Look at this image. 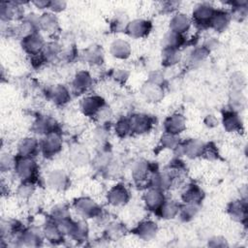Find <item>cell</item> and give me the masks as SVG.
I'll return each instance as SVG.
<instances>
[{
	"label": "cell",
	"mask_w": 248,
	"mask_h": 248,
	"mask_svg": "<svg viewBox=\"0 0 248 248\" xmlns=\"http://www.w3.org/2000/svg\"><path fill=\"white\" fill-rule=\"evenodd\" d=\"M108 130L105 129V127H99L95 130V139L96 140L103 142L106 140V139L108 138Z\"/></svg>",
	"instance_id": "56"
},
{
	"label": "cell",
	"mask_w": 248,
	"mask_h": 248,
	"mask_svg": "<svg viewBox=\"0 0 248 248\" xmlns=\"http://www.w3.org/2000/svg\"><path fill=\"white\" fill-rule=\"evenodd\" d=\"M0 16L4 23L20 18L23 19L21 8L17 2H2L0 5Z\"/></svg>",
	"instance_id": "18"
},
{
	"label": "cell",
	"mask_w": 248,
	"mask_h": 248,
	"mask_svg": "<svg viewBox=\"0 0 248 248\" xmlns=\"http://www.w3.org/2000/svg\"><path fill=\"white\" fill-rule=\"evenodd\" d=\"M69 159L74 166L81 167L87 165L90 160V153L88 152L87 148L79 143L72 145L69 150Z\"/></svg>",
	"instance_id": "20"
},
{
	"label": "cell",
	"mask_w": 248,
	"mask_h": 248,
	"mask_svg": "<svg viewBox=\"0 0 248 248\" xmlns=\"http://www.w3.org/2000/svg\"><path fill=\"white\" fill-rule=\"evenodd\" d=\"M114 132L119 138H126L132 134L131 124L129 117H121L119 118L114 126Z\"/></svg>",
	"instance_id": "44"
},
{
	"label": "cell",
	"mask_w": 248,
	"mask_h": 248,
	"mask_svg": "<svg viewBox=\"0 0 248 248\" xmlns=\"http://www.w3.org/2000/svg\"><path fill=\"white\" fill-rule=\"evenodd\" d=\"M63 145V140L60 133L54 131L45 135L40 142V150L46 158H51L57 155Z\"/></svg>",
	"instance_id": "3"
},
{
	"label": "cell",
	"mask_w": 248,
	"mask_h": 248,
	"mask_svg": "<svg viewBox=\"0 0 248 248\" xmlns=\"http://www.w3.org/2000/svg\"><path fill=\"white\" fill-rule=\"evenodd\" d=\"M46 185L55 191H65L70 186V178L62 170H53L46 176Z\"/></svg>",
	"instance_id": "14"
},
{
	"label": "cell",
	"mask_w": 248,
	"mask_h": 248,
	"mask_svg": "<svg viewBox=\"0 0 248 248\" xmlns=\"http://www.w3.org/2000/svg\"><path fill=\"white\" fill-rule=\"evenodd\" d=\"M46 42L39 32H36L21 39V47L23 51L30 56L42 53L46 46Z\"/></svg>",
	"instance_id": "9"
},
{
	"label": "cell",
	"mask_w": 248,
	"mask_h": 248,
	"mask_svg": "<svg viewBox=\"0 0 248 248\" xmlns=\"http://www.w3.org/2000/svg\"><path fill=\"white\" fill-rule=\"evenodd\" d=\"M89 234L88 225L84 220L74 221L71 232L69 236L73 238L77 242H83L86 241Z\"/></svg>",
	"instance_id": "35"
},
{
	"label": "cell",
	"mask_w": 248,
	"mask_h": 248,
	"mask_svg": "<svg viewBox=\"0 0 248 248\" xmlns=\"http://www.w3.org/2000/svg\"><path fill=\"white\" fill-rule=\"evenodd\" d=\"M93 84V78L87 71H78L72 81V88L76 94L85 93Z\"/></svg>",
	"instance_id": "23"
},
{
	"label": "cell",
	"mask_w": 248,
	"mask_h": 248,
	"mask_svg": "<svg viewBox=\"0 0 248 248\" xmlns=\"http://www.w3.org/2000/svg\"><path fill=\"white\" fill-rule=\"evenodd\" d=\"M180 204L175 201L166 200L160 208L155 212L158 216L165 220H170L178 215Z\"/></svg>",
	"instance_id": "34"
},
{
	"label": "cell",
	"mask_w": 248,
	"mask_h": 248,
	"mask_svg": "<svg viewBox=\"0 0 248 248\" xmlns=\"http://www.w3.org/2000/svg\"><path fill=\"white\" fill-rule=\"evenodd\" d=\"M130 200V192L128 188L122 184L118 183L112 186L107 194V201L112 206H121L126 204Z\"/></svg>",
	"instance_id": "13"
},
{
	"label": "cell",
	"mask_w": 248,
	"mask_h": 248,
	"mask_svg": "<svg viewBox=\"0 0 248 248\" xmlns=\"http://www.w3.org/2000/svg\"><path fill=\"white\" fill-rule=\"evenodd\" d=\"M129 77V73L123 69H115L112 74L111 78L118 83H124Z\"/></svg>",
	"instance_id": "54"
},
{
	"label": "cell",
	"mask_w": 248,
	"mask_h": 248,
	"mask_svg": "<svg viewBox=\"0 0 248 248\" xmlns=\"http://www.w3.org/2000/svg\"><path fill=\"white\" fill-rule=\"evenodd\" d=\"M43 239H45L43 232L36 227L23 229V231L16 236L17 245L26 247H39L42 245Z\"/></svg>",
	"instance_id": "8"
},
{
	"label": "cell",
	"mask_w": 248,
	"mask_h": 248,
	"mask_svg": "<svg viewBox=\"0 0 248 248\" xmlns=\"http://www.w3.org/2000/svg\"><path fill=\"white\" fill-rule=\"evenodd\" d=\"M218 156H219L218 149L214 143L209 142V143L204 144V148H203L202 157H203L204 159L209 160V161H214L218 158Z\"/></svg>",
	"instance_id": "52"
},
{
	"label": "cell",
	"mask_w": 248,
	"mask_h": 248,
	"mask_svg": "<svg viewBox=\"0 0 248 248\" xmlns=\"http://www.w3.org/2000/svg\"><path fill=\"white\" fill-rule=\"evenodd\" d=\"M246 84V78L245 76L240 72H235L232 75L230 78V85L232 88V91H239L245 87Z\"/></svg>",
	"instance_id": "48"
},
{
	"label": "cell",
	"mask_w": 248,
	"mask_h": 248,
	"mask_svg": "<svg viewBox=\"0 0 248 248\" xmlns=\"http://www.w3.org/2000/svg\"><path fill=\"white\" fill-rule=\"evenodd\" d=\"M50 218L56 222H60L71 218L70 208L66 203L55 204L50 210Z\"/></svg>",
	"instance_id": "42"
},
{
	"label": "cell",
	"mask_w": 248,
	"mask_h": 248,
	"mask_svg": "<svg viewBox=\"0 0 248 248\" xmlns=\"http://www.w3.org/2000/svg\"><path fill=\"white\" fill-rule=\"evenodd\" d=\"M129 23V20L127 18V16L123 13H119L114 16L110 22V29L113 32H121L125 31L126 27Z\"/></svg>",
	"instance_id": "46"
},
{
	"label": "cell",
	"mask_w": 248,
	"mask_h": 248,
	"mask_svg": "<svg viewBox=\"0 0 248 248\" xmlns=\"http://www.w3.org/2000/svg\"><path fill=\"white\" fill-rule=\"evenodd\" d=\"M73 205L77 213L83 218H98L102 215L101 206L94 200L88 197H80L76 199Z\"/></svg>",
	"instance_id": "2"
},
{
	"label": "cell",
	"mask_w": 248,
	"mask_h": 248,
	"mask_svg": "<svg viewBox=\"0 0 248 248\" xmlns=\"http://www.w3.org/2000/svg\"><path fill=\"white\" fill-rule=\"evenodd\" d=\"M14 170L21 181H35L38 172V164L34 157L16 155Z\"/></svg>",
	"instance_id": "1"
},
{
	"label": "cell",
	"mask_w": 248,
	"mask_h": 248,
	"mask_svg": "<svg viewBox=\"0 0 248 248\" xmlns=\"http://www.w3.org/2000/svg\"><path fill=\"white\" fill-rule=\"evenodd\" d=\"M200 204L197 203H186L180 204L178 217L182 222H190L192 221L199 213Z\"/></svg>",
	"instance_id": "39"
},
{
	"label": "cell",
	"mask_w": 248,
	"mask_h": 248,
	"mask_svg": "<svg viewBox=\"0 0 248 248\" xmlns=\"http://www.w3.org/2000/svg\"><path fill=\"white\" fill-rule=\"evenodd\" d=\"M49 2L50 1H34V2H32V4L34 6H36V8L42 10V9H46V8L48 9Z\"/></svg>",
	"instance_id": "59"
},
{
	"label": "cell",
	"mask_w": 248,
	"mask_h": 248,
	"mask_svg": "<svg viewBox=\"0 0 248 248\" xmlns=\"http://www.w3.org/2000/svg\"><path fill=\"white\" fill-rule=\"evenodd\" d=\"M204 144L205 143L201 140L189 139L185 141H180L173 152L176 156L184 155L190 159H196L198 157H202Z\"/></svg>",
	"instance_id": "4"
},
{
	"label": "cell",
	"mask_w": 248,
	"mask_h": 248,
	"mask_svg": "<svg viewBox=\"0 0 248 248\" xmlns=\"http://www.w3.org/2000/svg\"><path fill=\"white\" fill-rule=\"evenodd\" d=\"M131 45L123 39H116L109 46V53L116 59H127L131 55Z\"/></svg>",
	"instance_id": "30"
},
{
	"label": "cell",
	"mask_w": 248,
	"mask_h": 248,
	"mask_svg": "<svg viewBox=\"0 0 248 248\" xmlns=\"http://www.w3.org/2000/svg\"><path fill=\"white\" fill-rule=\"evenodd\" d=\"M231 19L232 17H231L230 12L224 11V10H216L210 21L209 27H211L217 32H223L229 26Z\"/></svg>",
	"instance_id": "33"
},
{
	"label": "cell",
	"mask_w": 248,
	"mask_h": 248,
	"mask_svg": "<svg viewBox=\"0 0 248 248\" xmlns=\"http://www.w3.org/2000/svg\"><path fill=\"white\" fill-rule=\"evenodd\" d=\"M182 57L181 51L178 48L164 47L161 54V62L165 67H172L180 62Z\"/></svg>",
	"instance_id": "38"
},
{
	"label": "cell",
	"mask_w": 248,
	"mask_h": 248,
	"mask_svg": "<svg viewBox=\"0 0 248 248\" xmlns=\"http://www.w3.org/2000/svg\"><path fill=\"white\" fill-rule=\"evenodd\" d=\"M57 127L58 124L54 118L47 115H41L34 121L31 129L35 134L45 136L48 133L57 131Z\"/></svg>",
	"instance_id": "19"
},
{
	"label": "cell",
	"mask_w": 248,
	"mask_h": 248,
	"mask_svg": "<svg viewBox=\"0 0 248 248\" xmlns=\"http://www.w3.org/2000/svg\"><path fill=\"white\" fill-rule=\"evenodd\" d=\"M149 81H152L154 83L162 85L164 81V75L159 71H154L149 76Z\"/></svg>",
	"instance_id": "57"
},
{
	"label": "cell",
	"mask_w": 248,
	"mask_h": 248,
	"mask_svg": "<svg viewBox=\"0 0 248 248\" xmlns=\"http://www.w3.org/2000/svg\"><path fill=\"white\" fill-rule=\"evenodd\" d=\"M141 95L147 102L157 103L163 99L164 89L162 85L148 80L141 87Z\"/></svg>",
	"instance_id": "26"
},
{
	"label": "cell",
	"mask_w": 248,
	"mask_h": 248,
	"mask_svg": "<svg viewBox=\"0 0 248 248\" xmlns=\"http://www.w3.org/2000/svg\"><path fill=\"white\" fill-rule=\"evenodd\" d=\"M48 98L56 106H65L71 100V93L64 85L58 84L51 87L47 92Z\"/></svg>",
	"instance_id": "31"
},
{
	"label": "cell",
	"mask_w": 248,
	"mask_h": 248,
	"mask_svg": "<svg viewBox=\"0 0 248 248\" xmlns=\"http://www.w3.org/2000/svg\"><path fill=\"white\" fill-rule=\"evenodd\" d=\"M209 52H210V51H209L204 46L196 47V48H194V49L192 50V52L190 53V56H189L190 62L193 63V64H197V63L202 62V61L207 57V55L209 54Z\"/></svg>",
	"instance_id": "49"
},
{
	"label": "cell",
	"mask_w": 248,
	"mask_h": 248,
	"mask_svg": "<svg viewBox=\"0 0 248 248\" xmlns=\"http://www.w3.org/2000/svg\"><path fill=\"white\" fill-rule=\"evenodd\" d=\"M132 134L143 135L148 133L154 124L152 116L145 113H134L129 117Z\"/></svg>",
	"instance_id": "10"
},
{
	"label": "cell",
	"mask_w": 248,
	"mask_h": 248,
	"mask_svg": "<svg viewBox=\"0 0 248 248\" xmlns=\"http://www.w3.org/2000/svg\"><path fill=\"white\" fill-rule=\"evenodd\" d=\"M207 245L209 247H227L228 242L225 237L221 235H214L208 239Z\"/></svg>",
	"instance_id": "53"
},
{
	"label": "cell",
	"mask_w": 248,
	"mask_h": 248,
	"mask_svg": "<svg viewBox=\"0 0 248 248\" xmlns=\"http://www.w3.org/2000/svg\"><path fill=\"white\" fill-rule=\"evenodd\" d=\"M132 232L140 239L148 241L153 239L158 232V226L151 220H144L140 222L133 230Z\"/></svg>",
	"instance_id": "17"
},
{
	"label": "cell",
	"mask_w": 248,
	"mask_h": 248,
	"mask_svg": "<svg viewBox=\"0 0 248 248\" xmlns=\"http://www.w3.org/2000/svg\"><path fill=\"white\" fill-rule=\"evenodd\" d=\"M40 150V142L34 137H25L17 143V155L34 157Z\"/></svg>",
	"instance_id": "24"
},
{
	"label": "cell",
	"mask_w": 248,
	"mask_h": 248,
	"mask_svg": "<svg viewBox=\"0 0 248 248\" xmlns=\"http://www.w3.org/2000/svg\"><path fill=\"white\" fill-rule=\"evenodd\" d=\"M35 181H21L16 189V195L20 200H28L35 192Z\"/></svg>",
	"instance_id": "43"
},
{
	"label": "cell",
	"mask_w": 248,
	"mask_h": 248,
	"mask_svg": "<svg viewBox=\"0 0 248 248\" xmlns=\"http://www.w3.org/2000/svg\"><path fill=\"white\" fill-rule=\"evenodd\" d=\"M44 238L52 244H59L64 240V233L60 230L56 221L52 218H48L42 229Z\"/></svg>",
	"instance_id": "15"
},
{
	"label": "cell",
	"mask_w": 248,
	"mask_h": 248,
	"mask_svg": "<svg viewBox=\"0 0 248 248\" xmlns=\"http://www.w3.org/2000/svg\"><path fill=\"white\" fill-rule=\"evenodd\" d=\"M157 170H158V168L156 167V165H154L153 163H150L146 160L140 159V160L136 161L133 164L132 176H133L135 182L138 184L143 183V182H147V184H148L150 175Z\"/></svg>",
	"instance_id": "7"
},
{
	"label": "cell",
	"mask_w": 248,
	"mask_h": 248,
	"mask_svg": "<svg viewBox=\"0 0 248 248\" xmlns=\"http://www.w3.org/2000/svg\"><path fill=\"white\" fill-rule=\"evenodd\" d=\"M106 108L105 100L98 95L85 96L80 100L79 109L88 117H96Z\"/></svg>",
	"instance_id": "5"
},
{
	"label": "cell",
	"mask_w": 248,
	"mask_h": 248,
	"mask_svg": "<svg viewBox=\"0 0 248 248\" xmlns=\"http://www.w3.org/2000/svg\"><path fill=\"white\" fill-rule=\"evenodd\" d=\"M203 122H204L205 126H207L208 128H214L218 125V119L213 114L206 115L205 118L203 119Z\"/></svg>",
	"instance_id": "58"
},
{
	"label": "cell",
	"mask_w": 248,
	"mask_h": 248,
	"mask_svg": "<svg viewBox=\"0 0 248 248\" xmlns=\"http://www.w3.org/2000/svg\"><path fill=\"white\" fill-rule=\"evenodd\" d=\"M222 124L224 126V129L231 133L239 132L242 129V121L238 113L231 108L223 112Z\"/></svg>",
	"instance_id": "29"
},
{
	"label": "cell",
	"mask_w": 248,
	"mask_h": 248,
	"mask_svg": "<svg viewBox=\"0 0 248 248\" xmlns=\"http://www.w3.org/2000/svg\"><path fill=\"white\" fill-rule=\"evenodd\" d=\"M83 59L86 63L92 66H99L104 62V52L99 46H90L83 52Z\"/></svg>",
	"instance_id": "36"
},
{
	"label": "cell",
	"mask_w": 248,
	"mask_h": 248,
	"mask_svg": "<svg viewBox=\"0 0 248 248\" xmlns=\"http://www.w3.org/2000/svg\"><path fill=\"white\" fill-rule=\"evenodd\" d=\"M16 162V156H13L12 154L6 152L2 153L1 159H0V168L2 172H8L11 170H14Z\"/></svg>",
	"instance_id": "50"
},
{
	"label": "cell",
	"mask_w": 248,
	"mask_h": 248,
	"mask_svg": "<svg viewBox=\"0 0 248 248\" xmlns=\"http://www.w3.org/2000/svg\"><path fill=\"white\" fill-rule=\"evenodd\" d=\"M175 179L176 178L168 169L162 171L157 170L150 175L148 180V187H153L165 192L171 187Z\"/></svg>",
	"instance_id": "12"
},
{
	"label": "cell",
	"mask_w": 248,
	"mask_h": 248,
	"mask_svg": "<svg viewBox=\"0 0 248 248\" xmlns=\"http://www.w3.org/2000/svg\"><path fill=\"white\" fill-rule=\"evenodd\" d=\"M151 29L152 23L150 20L143 18H136L129 21L125 32L131 38L141 39L148 36Z\"/></svg>",
	"instance_id": "11"
},
{
	"label": "cell",
	"mask_w": 248,
	"mask_h": 248,
	"mask_svg": "<svg viewBox=\"0 0 248 248\" xmlns=\"http://www.w3.org/2000/svg\"><path fill=\"white\" fill-rule=\"evenodd\" d=\"M39 30L48 35L55 34L59 30L57 16L51 12H46L39 16Z\"/></svg>",
	"instance_id": "25"
},
{
	"label": "cell",
	"mask_w": 248,
	"mask_h": 248,
	"mask_svg": "<svg viewBox=\"0 0 248 248\" xmlns=\"http://www.w3.org/2000/svg\"><path fill=\"white\" fill-rule=\"evenodd\" d=\"M67 7V2L62 1V0H54L49 2V7L48 9L50 10L51 13H60L64 11Z\"/></svg>",
	"instance_id": "55"
},
{
	"label": "cell",
	"mask_w": 248,
	"mask_h": 248,
	"mask_svg": "<svg viewBox=\"0 0 248 248\" xmlns=\"http://www.w3.org/2000/svg\"><path fill=\"white\" fill-rule=\"evenodd\" d=\"M180 139L178 135H173L170 133H164L160 139V143L163 148L167 149H171L174 150L175 147L179 144Z\"/></svg>",
	"instance_id": "47"
},
{
	"label": "cell",
	"mask_w": 248,
	"mask_h": 248,
	"mask_svg": "<svg viewBox=\"0 0 248 248\" xmlns=\"http://www.w3.org/2000/svg\"><path fill=\"white\" fill-rule=\"evenodd\" d=\"M142 200L145 206L149 210L156 212L166 201V198L164 195V191L153 187H148V189L143 193Z\"/></svg>",
	"instance_id": "16"
},
{
	"label": "cell",
	"mask_w": 248,
	"mask_h": 248,
	"mask_svg": "<svg viewBox=\"0 0 248 248\" xmlns=\"http://www.w3.org/2000/svg\"><path fill=\"white\" fill-rule=\"evenodd\" d=\"M186 129V118L181 113H173L164 121V130L166 133L179 135Z\"/></svg>",
	"instance_id": "22"
},
{
	"label": "cell",
	"mask_w": 248,
	"mask_h": 248,
	"mask_svg": "<svg viewBox=\"0 0 248 248\" xmlns=\"http://www.w3.org/2000/svg\"><path fill=\"white\" fill-rule=\"evenodd\" d=\"M23 231L20 222L17 220H6L1 223V238L17 236Z\"/></svg>",
	"instance_id": "37"
},
{
	"label": "cell",
	"mask_w": 248,
	"mask_h": 248,
	"mask_svg": "<svg viewBox=\"0 0 248 248\" xmlns=\"http://www.w3.org/2000/svg\"><path fill=\"white\" fill-rule=\"evenodd\" d=\"M216 9L209 3H199L192 13V22L199 27L209 26Z\"/></svg>",
	"instance_id": "6"
},
{
	"label": "cell",
	"mask_w": 248,
	"mask_h": 248,
	"mask_svg": "<svg viewBox=\"0 0 248 248\" xmlns=\"http://www.w3.org/2000/svg\"><path fill=\"white\" fill-rule=\"evenodd\" d=\"M204 198L202 189L194 183L187 184L181 192V200L186 203H197L200 204Z\"/></svg>",
	"instance_id": "27"
},
{
	"label": "cell",
	"mask_w": 248,
	"mask_h": 248,
	"mask_svg": "<svg viewBox=\"0 0 248 248\" xmlns=\"http://www.w3.org/2000/svg\"><path fill=\"white\" fill-rule=\"evenodd\" d=\"M228 214L230 217L238 223H245L247 220V202L245 200H236L228 204Z\"/></svg>",
	"instance_id": "21"
},
{
	"label": "cell",
	"mask_w": 248,
	"mask_h": 248,
	"mask_svg": "<svg viewBox=\"0 0 248 248\" xmlns=\"http://www.w3.org/2000/svg\"><path fill=\"white\" fill-rule=\"evenodd\" d=\"M61 51H62V45L59 44L58 42L52 41L46 44V46L43 50V54L46 62H50L59 58L61 56Z\"/></svg>",
	"instance_id": "41"
},
{
	"label": "cell",
	"mask_w": 248,
	"mask_h": 248,
	"mask_svg": "<svg viewBox=\"0 0 248 248\" xmlns=\"http://www.w3.org/2000/svg\"><path fill=\"white\" fill-rule=\"evenodd\" d=\"M112 161V155L108 149H102L100 150L95 158L93 159L94 166L98 169L103 170L110 162Z\"/></svg>",
	"instance_id": "45"
},
{
	"label": "cell",
	"mask_w": 248,
	"mask_h": 248,
	"mask_svg": "<svg viewBox=\"0 0 248 248\" xmlns=\"http://www.w3.org/2000/svg\"><path fill=\"white\" fill-rule=\"evenodd\" d=\"M192 23L191 17H189L187 15L183 13H176L170 20V30L184 35V33L190 29Z\"/></svg>",
	"instance_id": "28"
},
{
	"label": "cell",
	"mask_w": 248,
	"mask_h": 248,
	"mask_svg": "<svg viewBox=\"0 0 248 248\" xmlns=\"http://www.w3.org/2000/svg\"><path fill=\"white\" fill-rule=\"evenodd\" d=\"M127 232V228L124 224L120 222H110L108 223L104 231V237L109 241H116L123 237Z\"/></svg>",
	"instance_id": "32"
},
{
	"label": "cell",
	"mask_w": 248,
	"mask_h": 248,
	"mask_svg": "<svg viewBox=\"0 0 248 248\" xmlns=\"http://www.w3.org/2000/svg\"><path fill=\"white\" fill-rule=\"evenodd\" d=\"M184 42H185V38L183 35L170 30L164 35L162 39V46H163V48L170 47V48L179 49V47L184 44Z\"/></svg>",
	"instance_id": "40"
},
{
	"label": "cell",
	"mask_w": 248,
	"mask_h": 248,
	"mask_svg": "<svg viewBox=\"0 0 248 248\" xmlns=\"http://www.w3.org/2000/svg\"><path fill=\"white\" fill-rule=\"evenodd\" d=\"M245 103V99L243 98L241 92L239 91H232L231 97H230V104H231V109L236 111L237 109H241L243 105Z\"/></svg>",
	"instance_id": "51"
}]
</instances>
